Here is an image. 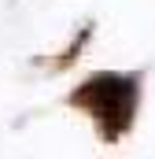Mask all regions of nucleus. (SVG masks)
Wrapping results in <instances>:
<instances>
[{
	"mask_svg": "<svg viewBox=\"0 0 155 159\" xmlns=\"http://www.w3.org/2000/svg\"><path fill=\"white\" fill-rule=\"evenodd\" d=\"M78 104H89L92 115L104 122L107 137H118V133L133 122V107H137V81H133V78H115V74L92 78L81 93H78Z\"/></svg>",
	"mask_w": 155,
	"mask_h": 159,
	"instance_id": "nucleus-1",
	"label": "nucleus"
}]
</instances>
